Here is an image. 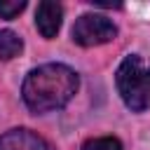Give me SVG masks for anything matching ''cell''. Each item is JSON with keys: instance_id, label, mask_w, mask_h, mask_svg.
I'll list each match as a JSON object with an SVG mask.
<instances>
[{"instance_id": "6da1fadb", "label": "cell", "mask_w": 150, "mask_h": 150, "mask_svg": "<svg viewBox=\"0 0 150 150\" xmlns=\"http://www.w3.org/2000/svg\"><path fill=\"white\" fill-rule=\"evenodd\" d=\"M80 77L73 68L63 63H45L33 68L21 87L23 103L33 112H52L70 103L77 94Z\"/></svg>"}, {"instance_id": "7a4b0ae2", "label": "cell", "mask_w": 150, "mask_h": 150, "mask_svg": "<svg viewBox=\"0 0 150 150\" xmlns=\"http://www.w3.org/2000/svg\"><path fill=\"white\" fill-rule=\"evenodd\" d=\"M115 84L129 110L143 112L150 108V68H145L138 54L124 56V61L117 68Z\"/></svg>"}, {"instance_id": "3957f363", "label": "cell", "mask_w": 150, "mask_h": 150, "mask_svg": "<svg viewBox=\"0 0 150 150\" xmlns=\"http://www.w3.org/2000/svg\"><path fill=\"white\" fill-rule=\"evenodd\" d=\"M70 35H73V42H77L80 47H98L115 40L117 28L103 14H82L73 23Z\"/></svg>"}, {"instance_id": "277c9868", "label": "cell", "mask_w": 150, "mask_h": 150, "mask_svg": "<svg viewBox=\"0 0 150 150\" xmlns=\"http://www.w3.org/2000/svg\"><path fill=\"white\" fill-rule=\"evenodd\" d=\"M0 150H54L47 138L30 129H9L0 136Z\"/></svg>"}, {"instance_id": "5b68a950", "label": "cell", "mask_w": 150, "mask_h": 150, "mask_svg": "<svg viewBox=\"0 0 150 150\" xmlns=\"http://www.w3.org/2000/svg\"><path fill=\"white\" fill-rule=\"evenodd\" d=\"M61 21H63V7L54 0H42L38 5V12H35V28L40 30L42 38L52 40L56 38L59 28H61Z\"/></svg>"}, {"instance_id": "8992f818", "label": "cell", "mask_w": 150, "mask_h": 150, "mask_svg": "<svg viewBox=\"0 0 150 150\" xmlns=\"http://www.w3.org/2000/svg\"><path fill=\"white\" fill-rule=\"evenodd\" d=\"M23 49V40L14 30H0V61H9L19 56Z\"/></svg>"}, {"instance_id": "52a82bcc", "label": "cell", "mask_w": 150, "mask_h": 150, "mask_svg": "<svg viewBox=\"0 0 150 150\" xmlns=\"http://www.w3.org/2000/svg\"><path fill=\"white\" fill-rule=\"evenodd\" d=\"M82 150H122V143L115 136H98V138H89Z\"/></svg>"}, {"instance_id": "ba28073f", "label": "cell", "mask_w": 150, "mask_h": 150, "mask_svg": "<svg viewBox=\"0 0 150 150\" xmlns=\"http://www.w3.org/2000/svg\"><path fill=\"white\" fill-rule=\"evenodd\" d=\"M26 9V0H0V19H14Z\"/></svg>"}]
</instances>
